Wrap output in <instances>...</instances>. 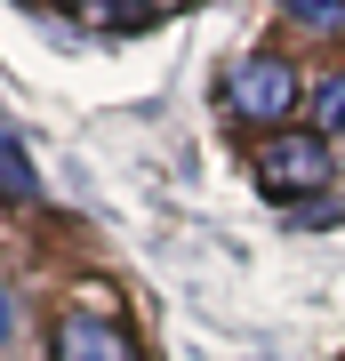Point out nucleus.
Returning <instances> with one entry per match:
<instances>
[{
    "mask_svg": "<svg viewBox=\"0 0 345 361\" xmlns=\"http://www.w3.org/2000/svg\"><path fill=\"white\" fill-rule=\"evenodd\" d=\"M49 361H137V345H128V329L104 322V313H56Z\"/></svg>",
    "mask_w": 345,
    "mask_h": 361,
    "instance_id": "3",
    "label": "nucleus"
},
{
    "mask_svg": "<svg viewBox=\"0 0 345 361\" xmlns=\"http://www.w3.org/2000/svg\"><path fill=\"white\" fill-rule=\"evenodd\" d=\"M297 65L289 56H273V49H257V56H241V65H225V104L241 121H257V129H282V121L297 113Z\"/></svg>",
    "mask_w": 345,
    "mask_h": 361,
    "instance_id": "1",
    "label": "nucleus"
},
{
    "mask_svg": "<svg viewBox=\"0 0 345 361\" xmlns=\"http://www.w3.org/2000/svg\"><path fill=\"white\" fill-rule=\"evenodd\" d=\"M0 193H16V201H32L40 185H32V169H25V153H16L8 137H0Z\"/></svg>",
    "mask_w": 345,
    "mask_h": 361,
    "instance_id": "5",
    "label": "nucleus"
},
{
    "mask_svg": "<svg viewBox=\"0 0 345 361\" xmlns=\"http://www.w3.org/2000/svg\"><path fill=\"white\" fill-rule=\"evenodd\" d=\"M329 145H321L313 129H282V137H265L257 145V185L265 193H282V201H297V193H321L329 185Z\"/></svg>",
    "mask_w": 345,
    "mask_h": 361,
    "instance_id": "2",
    "label": "nucleus"
},
{
    "mask_svg": "<svg viewBox=\"0 0 345 361\" xmlns=\"http://www.w3.org/2000/svg\"><path fill=\"white\" fill-rule=\"evenodd\" d=\"M297 25H321V32H345V8H321V0H289Z\"/></svg>",
    "mask_w": 345,
    "mask_h": 361,
    "instance_id": "6",
    "label": "nucleus"
},
{
    "mask_svg": "<svg viewBox=\"0 0 345 361\" xmlns=\"http://www.w3.org/2000/svg\"><path fill=\"white\" fill-rule=\"evenodd\" d=\"M8 337H16V297L0 289V345H8Z\"/></svg>",
    "mask_w": 345,
    "mask_h": 361,
    "instance_id": "7",
    "label": "nucleus"
},
{
    "mask_svg": "<svg viewBox=\"0 0 345 361\" xmlns=\"http://www.w3.org/2000/svg\"><path fill=\"white\" fill-rule=\"evenodd\" d=\"M313 137L329 145V137H345V73H329L313 89Z\"/></svg>",
    "mask_w": 345,
    "mask_h": 361,
    "instance_id": "4",
    "label": "nucleus"
}]
</instances>
